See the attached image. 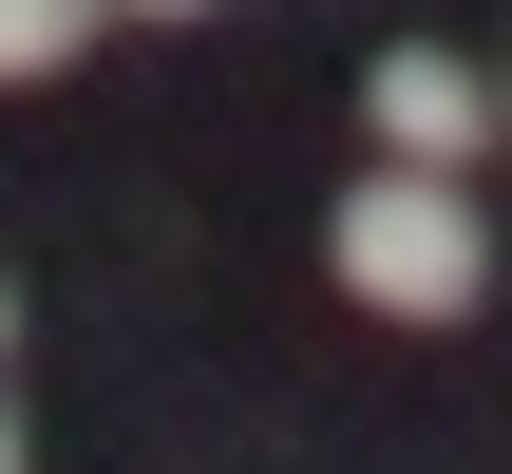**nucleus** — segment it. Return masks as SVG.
<instances>
[{"mask_svg":"<svg viewBox=\"0 0 512 474\" xmlns=\"http://www.w3.org/2000/svg\"><path fill=\"white\" fill-rule=\"evenodd\" d=\"M323 266H342L380 323H475L494 228H475V190H456V171H380V190H342V209H323Z\"/></svg>","mask_w":512,"mask_h":474,"instance_id":"1","label":"nucleus"},{"mask_svg":"<svg viewBox=\"0 0 512 474\" xmlns=\"http://www.w3.org/2000/svg\"><path fill=\"white\" fill-rule=\"evenodd\" d=\"M361 114H380V152H399V171H475V152H494V76H475V57H437V38H399V57L361 76Z\"/></svg>","mask_w":512,"mask_h":474,"instance_id":"2","label":"nucleus"},{"mask_svg":"<svg viewBox=\"0 0 512 474\" xmlns=\"http://www.w3.org/2000/svg\"><path fill=\"white\" fill-rule=\"evenodd\" d=\"M95 19H114V0H0V95H19V76H57Z\"/></svg>","mask_w":512,"mask_h":474,"instance_id":"3","label":"nucleus"},{"mask_svg":"<svg viewBox=\"0 0 512 474\" xmlns=\"http://www.w3.org/2000/svg\"><path fill=\"white\" fill-rule=\"evenodd\" d=\"M114 19H209V0H114Z\"/></svg>","mask_w":512,"mask_h":474,"instance_id":"4","label":"nucleus"},{"mask_svg":"<svg viewBox=\"0 0 512 474\" xmlns=\"http://www.w3.org/2000/svg\"><path fill=\"white\" fill-rule=\"evenodd\" d=\"M0 474H19V399H0Z\"/></svg>","mask_w":512,"mask_h":474,"instance_id":"5","label":"nucleus"},{"mask_svg":"<svg viewBox=\"0 0 512 474\" xmlns=\"http://www.w3.org/2000/svg\"><path fill=\"white\" fill-rule=\"evenodd\" d=\"M0 342H19V304H0Z\"/></svg>","mask_w":512,"mask_h":474,"instance_id":"6","label":"nucleus"}]
</instances>
